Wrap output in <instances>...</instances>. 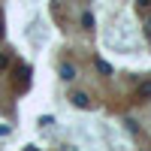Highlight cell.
I'll return each instance as SVG.
<instances>
[{
	"label": "cell",
	"instance_id": "obj_1",
	"mask_svg": "<svg viewBox=\"0 0 151 151\" xmlns=\"http://www.w3.org/2000/svg\"><path fill=\"white\" fill-rule=\"evenodd\" d=\"M70 103H73L76 109H91V100H88L85 91H73V94H70Z\"/></svg>",
	"mask_w": 151,
	"mask_h": 151
},
{
	"label": "cell",
	"instance_id": "obj_2",
	"mask_svg": "<svg viewBox=\"0 0 151 151\" xmlns=\"http://www.w3.org/2000/svg\"><path fill=\"white\" fill-rule=\"evenodd\" d=\"M58 73H60V79H64V82H73V79H76V67H73V64H60Z\"/></svg>",
	"mask_w": 151,
	"mask_h": 151
},
{
	"label": "cell",
	"instance_id": "obj_3",
	"mask_svg": "<svg viewBox=\"0 0 151 151\" xmlns=\"http://www.w3.org/2000/svg\"><path fill=\"white\" fill-rule=\"evenodd\" d=\"M82 27H85V30L94 27V15H91V12H85V15H82Z\"/></svg>",
	"mask_w": 151,
	"mask_h": 151
},
{
	"label": "cell",
	"instance_id": "obj_4",
	"mask_svg": "<svg viewBox=\"0 0 151 151\" xmlns=\"http://www.w3.org/2000/svg\"><path fill=\"white\" fill-rule=\"evenodd\" d=\"M139 97H145V100L151 97V82H142L139 85Z\"/></svg>",
	"mask_w": 151,
	"mask_h": 151
},
{
	"label": "cell",
	"instance_id": "obj_5",
	"mask_svg": "<svg viewBox=\"0 0 151 151\" xmlns=\"http://www.w3.org/2000/svg\"><path fill=\"white\" fill-rule=\"evenodd\" d=\"M97 70H100V73H103V76H109V73H112V67L106 64V60H97Z\"/></svg>",
	"mask_w": 151,
	"mask_h": 151
},
{
	"label": "cell",
	"instance_id": "obj_6",
	"mask_svg": "<svg viewBox=\"0 0 151 151\" xmlns=\"http://www.w3.org/2000/svg\"><path fill=\"white\" fill-rule=\"evenodd\" d=\"M52 124H55L52 115H42V118H40V127H52Z\"/></svg>",
	"mask_w": 151,
	"mask_h": 151
},
{
	"label": "cell",
	"instance_id": "obj_7",
	"mask_svg": "<svg viewBox=\"0 0 151 151\" xmlns=\"http://www.w3.org/2000/svg\"><path fill=\"white\" fill-rule=\"evenodd\" d=\"M136 6L139 9H151V0H136Z\"/></svg>",
	"mask_w": 151,
	"mask_h": 151
},
{
	"label": "cell",
	"instance_id": "obj_8",
	"mask_svg": "<svg viewBox=\"0 0 151 151\" xmlns=\"http://www.w3.org/2000/svg\"><path fill=\"white\" fill-rule=\"evenodd\" d=\"M6 64H9V60H6V55H0V70H6Z\"/></svg>",
	"mask_w": 151,
	"mask_h": 151
},
{
	"label": "cell",
	"instance_id": "obj_9",
	"mask_svg": "<svg viewBox=\"0 0 151 151\" xmlns=\"http://www.w3.org/2000/svg\"><path fill=\"white\" fill-rule=\"evenodd\" d=\"M148 40H151V21H148Z\"/></svg>",
	"mask_w": 151,
	"mask_h": 151
}]
</instances>
